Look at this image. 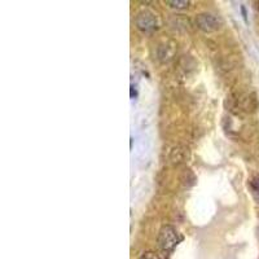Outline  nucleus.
<instances>
[{
	"mask_svg": "<svg viewBox=\"0 0 259 259\" xmlns=\"http://www.w3.org/2000/svg\"><path fill=\"white\" fill-rule=\"evenodd\" d=\"M182 241V236L178 233L174 227L163 226L159 231L158 245L163 251L174 250L177 245Z\"/></svg>",
	"mask_w": 259,
	"mask_h": 259,
	"instance_id": "f257e3e1",
	"label": "nucleus"
},
{
	"mask_svg": "<svg viewBox=\"0 0 259 259\" xmlns=\"http://www.w3.org/2000/svg\"><path fill=\"white\" fill-rule=\"evenodd\" d=\"M196 24H197L198 29H201L202 31L212 32L221 29L223 22L217 16L210 15V13H201L196 17Z\"/></svg>",
	"mask_w": 259,
	"mask_h": 259,
	"instance_id": "f03ea898",
	"label": "nucleus"
},
{
	"mask_svg": "<svg viewBox=\"0 0 259 259\" xmlns=\"http://www.w3.org/2000/svg\"><path fill=\"white\" fill-rule=\"evenodd\" d=\"M136 26L143 31H152L157 27V20L153 13L144 11L139 13L136 17Z\"/></svg>",
	"mask_w": 259,
	"mask_h": 259,
	"instance_id": "7ed1b4c3",
	"label": "nucleus"
},
{
	"mask_svg": "<svg viewBox=\"0 0 259 259\" xmlns=\"http://www.w3.org/2000/svg\"><path fill=\"white\" fill-rule=\"evenodd\" d=\"M250 191L253 197L259 202V175H256L250 180Z\"/></svg>",
	"mask_w": 259,
	"mask_h": 259,
	"instance_id": "20e7f679",
	"label": "nucleus"
},
{
	"mask_svg": "<svg viewBox=\"0 0 259 259\" xmlns=\"http://www.w3.org/2000/svg\"><path fill=\"white\" fill-rule=\"evenodd\" d=\"M167 4H170L172 8H177V9H183V8H187V7L189 6V2L188 0H182V2H179V0H171V2H167Z\"/></svg>",
	"mask_w": 259,
	"mask_h": 259,
	"instance_id": "39448f33",
	"label": "nucleus"
},
{
	"mask_svg": "<svg viewBox=\"0 0 259 259\" xmlns=\"http://www.w3.org/2000/svg\"><path fill=\"white\" fill-rule=\"evenodd\" d=\"M139 259H162V258L158 255V254L154 253V251H148V253L143 254Z\"/></svg>",
	"mask_w": 259,
	"mask_h": 259,
	"instance_id": "423d86ee",
	"label": "nucleus"
},
{
	"mask_svg": "<svg viewBox=\"0 0 259 259\" xmlns=\"http://www.w3.org/2000/svg\"><path fill=\"white\" fill-rule=\"evenodd\" d=\"M258 11H259V3H258Z\"/></svg>",
	"mask_w": 259,
	"mask_h": 259,
	"instance_id": "0eeeda50",
	"label": "nucleus"
}]
</instances>
